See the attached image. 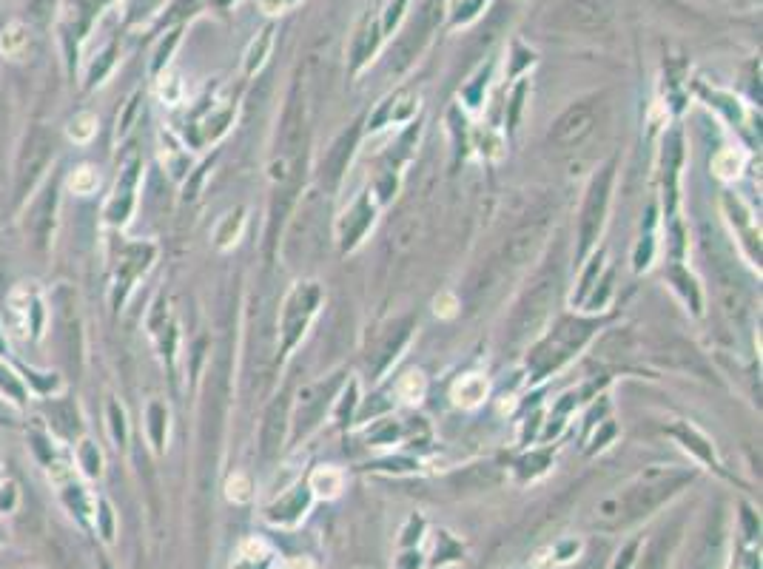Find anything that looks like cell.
I'll return each mask as SVG.
<instances>
[{
    "instance_id": "cell-1",
    "label": "cell",
    "mask_w": 763,
    "mask_h": 569,
    "mask_svg": "<svg viewBox=\"0 0 763 569\" xmlns=\"http://www.w3.org/2000/svg\"><path fill=\"white\" fill-rule=\"evenodd\" d=\"M561 288V268L559 265H550L544 268L533 288L519 299L516 311L510 316V342L513 345H524L527 339H536L539 331L547 325L550 313H553V305L559 299Z\"/></svg>"
},
{
    "instance_id": "cell-2",
    "label": "cell",
    "mask_w": 763,
    "mask_h": 569,
    "mask_svg": "<svg viewBox=\"0 0 763 569\" xmlns=\"http://www.w3.org/2000/svg\"><path fill=\"white\" fill-rule=\"evenodd\" d=\"M692 476L681 470H667V473H650L638 484H633L615 504L604 507V515H613L615 524H633L638 518L650 515L655 507H661L672 493H678L684 484H689Z\"/></svg>"
},
{
    "instance_id": "cell-3",
    "label": "cell",
    "mask_w": 763,
    "mask_h": 569,
    "mask_svg": "<svg viewBox=\"0 0 763 569\" xmlns=\"http://www.w3.org/2000/svg\"><path fill=\"white\" fill-rule=\"evenodd\" d=\"M596 322H584V319H561L556 331L550 333L539 348L530 356V368L536 370V379L547 376L550 370L564 365L576 350L584 348V342L593 336Z\"/></svg>"
},
{
    "instance_id": "cell-4",
    "label": "cell",
    "mask_w": 763,
    "mask_h": 569,
    "mask_svg": "<svg viewBox=\"0 0 763 569\" xmlns=\"http://www.w3.org/2000/svg\"><path fill=\"white\" fill-rule=\"evenodd\" d=\"M615 177V163H607V166L598 171L593 177V183L587 188V200H584V208H581V248L578 254L584 257L590 251V245L596 242L598 234H601V225H604V214H607V202H610V185H613Z\"/></svg>"
},
{
    "instance_id": "cell-5",
    "label": "cell",
    "mask_w": 763,
    "mask_h": 569,
    "mask_svg": "<svg viewBox=\"0 0 763 569\" xmlns=\"http://www.w3.org/2000/svg\"><path fill=\"white\" fill-rule=\"evenodd\" d=\"M559 32H604L610 26V6L604 0H567L547 20Z\"/></svg>"
},
{
    "instance_id": "cell-6",
    "label": "cell",
    "mask_w": 763,
    "mask_h": 569,
    "mask_svg": "<svg viewBox=\"0 0 763 569\" xmlns=\"http://www.w3.org/2000/svg\"><path fill=\"white\" fill-rule=\"evenodd\" d=\"M319 302V288L314 282H308V285H299L294 294L288 296V302H285V308H282V348L291 350L297 345V339L305 333L308 328V319L314 316V308H317Z\"/></svg>"
},
{
    "instance_id": "cell-7",
    "label": "cell",
    "mask_w": 763,
    "mask_h": 569,
    "mask_svg": "<svg viewBox=\"0 0 763 569\" xmlns=\"http://www.w3.org/2000/svg\"><path fill=\"white\" fill-rule=\"evenodd\" d=\"M593 129H596V100H581V103H573L553 123L550 143L559 148L578 146Z\"/></svg>"
},
{
    "instance_id": "cell-8",
    "label": "cell",
    "mask_w": 763,
    "mask_h": 569,
    "mask_svg": "<svg viewBox=\"0 0 763 569\" xmlns=\"http://www.w3.org/2000/svg\"><path fill=\"white\" fill-rule=\"evenodd\" d=\"M544 237H547V220L527 222V225H522L513 237L507 239V245H504V251H502L504 268H510V271H519V268H524L530 259L539 254Z\"/></svg>"
},
{
    "instance_id": "cell-9",
    "label": "cell",
    "mask_w": 763,
    "mask_h": 569,
    "mask_svg": "<svg viewBox=\"0 0 763 569\" xmlns=\"http://www.w3.org/2000/svg\"><path fill=\"white\" fill-rule=\"evenodd\" d=\"M339 382H342V376L336 373V376H331L328 382H317V385H311L302 390V396H299L302 402H299V424H297L299 436H305L308 430H314V427L322 422L325 407H328V402H331V396L336 393Z\"/></svg>"
},
{
    "instance_id": "cell-10",
    "label": "cell",
    "mask_w": 763,
    "mask_h": 569,
    "mask_svg": "<svg viewBox=\"0 0 763 569\" xmlns=\"http://www.w3.org/2000/svg\"><path fill=\"white\" fill-rule=\"evenodd\" d=\"M285 427H288V399L280 396L277 402L268 407L265 422H262L260 433V453L262 459H274L280 453L282 439H285Z\"/></svg>"
},
{
    "instance_id": "cell-11",
    "label": "cell",
    "mask_w": 763,
    "mask_h": 569,
    "mask_svg": "<svg viewBox=\"0 0 763 569\" xmlns=\"http://www.w3.org/2000/svg\"><path fill=\"white\" fill-rule=\"evenodd\" d=\"M430 26H433V18H430V9H425V12L405 29V35L399 37V43H396V69H405L410 60L419 55L422 43H425L430 35Z\"/></svg>"
},
{
    "instance_id": "cell-12",
    "label": "cell",
    "mask_w": 763,
    "mask_h": 569,
    "mask_svg": "<svg viewBox=\"0 0 763 569\" xmlns=\"http://www.w3.org/2000/svg\"><path fill=\"white\" fill-rule=\"evenodd\" d=\"M354 143H356V131H351V134H342V137H339V140L334 143V148L328 151V157H325V166H322V177L328 180V185L339 183L342 171H345L348 160H351Z\"/></svg>"
},
{
    "instance_id": "cell-13",
    "label": "cell",
    "mask_w": 763,
    "mask_h": 569,
    "mask_svg": "<svg viewBox=\"0 0 763 569\" xmlns=\"http://www.w3.org/2000/svg\"><path fill=\"white\" fill-rule=\"evenodd\" d=\"M675 541H678V527L658 533V538L650 544V550H647V555H644V561H641V567L638 569H664V564L670 561V552L672 547H675Z\"/></svg>"
},
{
    "instance_id": "cell-14",
    "label": "cell",
    "mask_w": 763,
    "mask_h": 569,
    "mask_svg": "<svg viewBox=\"0 0 763 569\" xmlns=\"http://www.w3.org/2000/svg\"><path fill=\"white\" fill-rule=\"evenodd\" d=\"M26 43H29V37H26V26H23V23H12V26H6V29H3V37H0V52H3L6 57H18L23 55Z\"/></svg>"
},
{
    "instance_id": "cell-15",
    "label": "cell",
    "mask_w": 763,
    "mask_h": 569,
    "mask_svg": "<svg viewBox=\"0 0 763 569\" xmlns=\"http://www.w3.org/2000/svg\"><path fill=\"white\" fill-rule=\"evenodd\" d=\"M97 185H100V177H97V171H94L92 166L77 168L75 174L69 177V188H72L75 194H92Z\"/></svg>"
},
{
    "instance_id": "cell-16",
    "label": "cell",
    "mask_w": 763,
    "mask_h": 569,
    "mask_svg": "<svg viewBox=\"0 0 763 569\" xmlns=\"http://www.w3.org/2000/svg\"><path fill=\"white\" fill-rule=\"evenodd\" d=\"M484 396V382L479 376H467L456 387V402L459 404H476Z\"/></svg>"
},
{
    "instance_id": "cell-17",
    "label": "cell",
    "mask_w": 763,
    "mask_h": 569,
    "mask_svg": "<svg viewBox=\"0 0 763 569\" xmlns=\"http://www.w3.org/2000/svg\"><path fill=\"white\" fill-rule=\"evenodd\" d=\"M94 131H97L94 114H77L75 120H72V126H69V137H72L75 143H89Z\"/></svg>"
},
{
    "instance_id": "cell-18",
    "label": "cell",
    "mask_w": 763,
    "mask_h": 569,
    "mask_svg": "<svg viewBox=\"0 0 763 569\" xmlns=\"http://www.w3.org/2000/svg\"><path fill=\"white\" fill-rule=\"evenodd\" d=\"M422 390H425L422 376H419V373H410L408 379H405V385H402V393H405L410 402H413V399H419V396H422Z\"/></svg>"
},
{
    "instance_id": "cell-19",
    "label": "cell",
    "mask_w": 763,
    "mask_h": 569,
    "mask_svg": "<svg viewBox=\"0 0 763 569\" xmlns=\"http://www.w3.org/2000/svg\"><path fill=\"white\" fill-rule=\"evenodd\" d=\"M268 43H271V29H265V32H262L260 46H254V52H251V63H248V69L260 66L262 55H265V49H268Z\"/></svg>"
},
{
    "instance_id": "cell-20",
    "label": "cell",
    "mask_w": 763,
    "mask_h": 569,
    "mask_svg": "<svg viewBox=\"0 0 763 569\" xmlns=\"http://www.w3.org/2000/svg\"><path fill=\"white\" fill-rule=\"evenodd\" d=\"M49 3H52V0H32V6H35V15H38V18H46Z\"/></svg>"
},
{
    "instance_id": "cell-21",
    "label": "cell",
    "mask_w": 763,
    "mask_h": 569,
    "mask_svg": "<svg viewBox=\"0 0 763 569\" xmlns=\"http://www.w3.org/2000/svg\"><path fill=\"white\" fill-rule=\"evenodd\" d=\"M633 552H635V544H630V547H627V552H624V558L618 561V567H615V569H627V567H630V558H633Z\"/></svg>"
}]
</instances>
